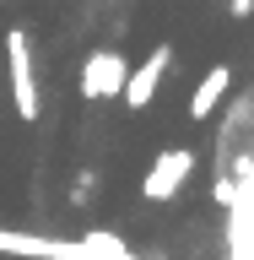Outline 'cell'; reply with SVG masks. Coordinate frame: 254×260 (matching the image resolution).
<instances>
[{"label": "cell", "instance_id": "6da1fadb", "mask_svg": "<svg viewBox=\"0 0 254 260\" xmlns=\"http://www.w3.org/2000/svg\"><path fill=\"white\" fill-rule=\"evenodd\" d=\"M6 76H11V109H16V119H38V71H32V49H27V32L22 27H11L6 32Z\"/></svg>", "mask_w": 254, "mask_h": 260}, {"label": "cell", "instance_id": "7a4b0ae2", "mask_svg": "<svg viewBox=\"0 0 254 260\" xmlns=\"http://www.w3.org/2000/svg\"><path fill=\"white\" fill-rule=\"evenodd\" d=\"M125 76H130V65L119 49H92L87 65H81V98H119Z\"/></svg>", "mask_w": 254, "mask_h": 260}, {"label": "cell", "instance_id": "3957f363", "mask_svg": "<svg viewBox=\"0 0 254 260\" xmlns=\"http://www.w3.org/2000/svg\"><path fill=\"white\" fill-rule=\"evenodd\" d=\"M190 168H195L190 146H168V152H157V162H152L146 179H141V195H146V201H168V195H178V184L190 179Z\"/></svg>", "mask_w": 254, "mask_h": 260}, {"label": "cell", "instance_id": "277c9868", "mask_svg": "<svg viewBox=\"0 0 254 260\" xmlns=\"http://www.w3.org/2000/svg\"><path fill=\"white\" fill-rule=\"evenodd\" d=\"M168 65H173V49H168V44H157V49H152V54H146V60L125 76V92H119V98H125L130 109H146V103L157 98L162 76H168Z\"/></svg>", "mask_w": 254, "mask_h": 260}, {"label": "cell", "instance_id": "5b68a950", "mask_svg": "<svg viewBox=\"0 0 254 260\" xmlns=\"http://www.w3.org/2000/svg\"><path fill=\"white\" fill-rule=\"evenodd\" d=\"M227 87H233V65H211L200 76V87L190 92V119H211V109L227 98Z\"/></svg>", "mask_w": 254, "mask_h": 260}, {"label": "cell", "instance_id": "8992f818", "mask_svg": "<svg viewBox=\"0 0 254 260\" xmlns=\"http://www.w3.org/2000/svg\"><path fill=\"white\" fill-rule=\"evenodd\" d=\"M254 11V0H233V16H249Z\"/></svg>", "mask_w": 254, "mask_h": 260}]
</instances>
